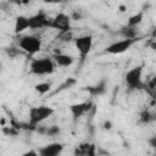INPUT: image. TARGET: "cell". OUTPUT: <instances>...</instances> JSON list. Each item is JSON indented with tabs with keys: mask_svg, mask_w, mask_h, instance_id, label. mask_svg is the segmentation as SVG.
I'll return each instance as SVG.
<instances>
[{
	"mask_svg": "<svg viewBox=\"0 0 156 156\" xmlns=\"http://www.w3.org/2000/svg\"><path fill=\"white\" fill-rule=\"evenodd\" d=\"M22 156H39V155H38V151H35V150H29V151H26Z\"/></svg>",
	"mask_w": 156,
	"mask_h": 156,
	"instance_id": "cell-21",
	"label": "cell"
},
{
	"mask_svg": "<svg viewBox=\"0 0 156 156\" xmlns=\"http://www.w3.org/2000/svg\"><path fill=\"white\" fill-rule=\"evenodd\" d=\"M143 66H136L130 68L126 76H124V80L126 84L128 85L129 89L132 90H138V89H143L144 88V83H143Z\"/></svg>",
	"mask_w": 156,
	"mask_h": 156,
	"instance_id": "cell-4",
	"label": "cell"
},
{
	"mask_svg": "<svg viewBox=\"0 0 156 156\" xmlns=\"http://www.w3.org/2000/svg\"><path fill=\"white\" fill-rule=\"evenodd\" d=\"M54 108L46 105H41V106H34L29 108V121L27 123V128L35 130L37 126L40 124L43 121H45L46 118H49L50 116L54 115Z\"/></svg>",
	"mask_w": 156,
	"mask_h": 156,
	"instance_id": "cell-1",
	"label": "cell"
},
{
	"mask_svg": "<svg viewBox=\"0 0 156 156\" xmlns=\"http://www.w3.org/2000/svg\"><path fill=\"white\" fill-rule=\"evenodd\" d=\"M49 28L56 29L60 33H66L71 30V17L67 16L66 13H58L56 15L52 20H50Z\"/></svg>",
	"mask_w": 156,
	"mask_h": 156,
	"instance_id": "cell-5",
	"label": "cell"
},
{
	"mask_svg": "<svg viewBox=\"0 0 156 156\" xmlns=\"http://www.w3.org/2000/svg\"><path fill=\"white\" fill-rule=\"evenodd\" d=\"M143 17H144L143 12H138V13H135V15L130 16V17H129V20H128L127 27H129V28H135L138 24H140V23H141Z\"/></svg>",
	"mask_w": 156,
	"mask_h": 156,
	"instance_id": "cell-15",
	"label": "cell"
},
{
	"mask_svg": "<svg viewBox=\"0 0 156 156\" xmlns=\"http://www.w3.org/2000/svg\"><path fill=\"white\" fill-rule=\"evenodd\" d=\"M63 151V144L61 143H50L45 146H41L38 150L39 156H60Z\"/></svg>",
	"mask_w": 156,
	"mask_h": 156,
	"instance_id": "cell-10",
	"label": "cell"
},
{
	"mask_svg": "<svg viewBox=\"0 0 156 156\" xmlns=\"http://www.w3.org/2000/svg\"><path fill=\"white\" fill-rule=\"evenodd\" d=\"M28 23H29V28L30 29H40V28H45L49 27L50 24V18L46 16L45 12L39 11L35 15L28 17Z\"/></svg>",
	"mask_w": 156,
	"mask_h": 156,
	"instance_id": "cell-7",
	"label": "cell"
},
{
	"mask_svg": "<svg viewBox=\"0 0 156 156\" xmlns=\"http://www.w3.org/2000/svg\"><path fill=\"white\" fill-rule=\"evenodd\" d=\"M106 88H107L106 80H100L98 84H95V85H93V87H87V91H88L91 96H99V95L105 94Z\"/></svg>",
	"mask_w": 156,
	"mask_h": 156,
	"instance_id": "cell-13",
	"label": "cell"
},
{
	"mask_svg": "<svg viewBox=\"0 0 156 156\" xmlns=\"http://www.w3.org/2000/svg\"><path fill=\"white\" fill-rule=\"evenodd\" d=\"M29 28V23H28V17L27 16H17L16 21H15V33L20 34L22 32H24L26 29Z\"/></svg>",
	"mask_w": 156,
	"mask_h": 156,
	"instance_id": "cell-14",
	"label": "cell"
},
{
	"mask_svg": "<svg viewBox=\"0 0 156 156\" xmlns=\"http://www.w3.org/2000/svg\"><path fill=\"white\" fill-rule=\"evenodd\" d=\"M154 156H155V155H154Z\"/></svg>",
	"mask_w": 156,
	"mask_h": 156,
	"instance_id": "cell-23",
	"label": "cell"
},
{
	"mask_svg": "<svg viewBox=\"0 0 156 156\" xmlns=\"http://www.w3.org/2000/svg\"><path fill=\"white\" fill-rule=\"evenodd\" d=\"M51 89V84L48 82H43V83H38L34 85V90L39 94H46L49 90Z\"/></svg>",
	"mask_w": 156,
	"mask_h": 156,
	"instance_id": "cell-16",
	"label": "cell"
},
{
	"mask_svg": "<svg viewBox=\"0 0 156 156\" xmlns=\"http://www.w3.org/2000/svg\"><path fill=\"white\" fill-rule=\"evenodd\" d=\"M18 129H16L13 126H10V127H4L2 128V133L7 136H16L18 134Z\"/></svg>",
	"mask_w": 156,
	"mask_h": 156,
	"instance_id": "cell-19",
	"label": "cell"
},
{
	"mask_svg": "<svg viewBox=\"0 0 156 156\" xmlns=\"http://www.w3.org/2000/svg\"><path fill=\"white\" fill-rule=\"evenodd\" d=\"M18 46L28 55H34L41 49V39L37 35H23L18 40Z\"/></svg>",
	"mask_w": 156,
	"mask_h": 156,
	"instance_id": "cell-3",
	"label": "cell"
},
{
	"mask_svg": "<svg viewBox=\"0 0 156 156\" xmlns=\"http://www.w3.org/2000/svg\"><path fill=\"white\" fill-rule=\"evenodd\" d=\"M61 133V129L58 126H50L48 128H45V134L49 136H56Z\"/></svg>",
	"mask_w": 156,
	"mask_h": 156,
	"instance_id": "cell-18",
	"label": "cell"
},
{
	"mask_svg": "<svg viewBox=\"0 0 156 156\" xmlns=\"http://www.w3.org/2000/svg\"><path fill=\"white\" fill-rule=\"evenodd\" d=\"M134 43H135V39H122V40L115 41L113 44H111L106 48V52L112 54V55L122 54V52L127 51Z\"/></svg>",
	"mask_w": 156,
	"mask_h": 156,
	"instance_id": "cell-8",
	"label": "cell"
},
{
	"mask_svg": "<svg viewBox=\"0 0 156 156\" xmlns=\"http://www.w3.org/2000/svg\"><path fill=\"white\" fill-rule=\"evenodd\" d=\"M105 128H106V129H110V128H111V123H110V122H106V123H105Z\"/></svg>",
	"mask_w": 156,
	"mask_h": 156,
	"instance_id": "cell-22",
	"label": "cell"
},
{
	"mask_svg": "<svg viewBox=\"0 0 156 156\" xmlns=\"http://www.w3.org/2000/svg\"><path fill=\"white\" fill-rule=\"evenodd\" d=\"M121 34L123 35V39H135L136 37V30L134 28H129V27H124L121 30Z\"/></svg>",
	"mask_w": 156,
	"mask_h": 156,
	"instance_id": "cell-17",
	"label": "cell"
},
{
	"mask_svg": "<svg viewBox=\"0 0 156 156\" xmlns=\"http://www.w3.org/2000/svg\"><path fill=\"white\" fill-rule=\"evenodd\" d=\"M140 119H141L143 123H149L150 121L154 119V117H152V115H151L147 110H145V111L141 112V115H140Z\"/></svg>",
	"mask_w": 156,
	"mask_h": 156,
	"instance_id": "cell-20",
	"label": "cell"
},
{
	"mask_svg": "<svg viewBox=\"0 0 156 156\" xmlns=\"http://www.w3.org/2000/svg\"><path fill=\"white\" fill-rule=\"evenodd\" d=\"M94 107V104L91 101H84V102H79V104H73V105H69L68 108L73 116L74 119H78L80 118L82 116H84L85 113H88L91 108Z\"/></svg>",
	"mask_w": 156,
	"mask_h": 156,
	"instance_id": "cell-9",
	"label": "cell"
},
{
	"mask_svg": "<svg viewBox=\"0 0 156 156\" xmlns=\"http://www.w3.org/2000/svg\"><path fill=\"white\" fill-rule=\"evenodd\" d=\"M74 156H96V146L91 143H80L74 147Z\"/></svg>",
	"mask_w": 156,
	"mask_h": 156,
	"instance_id": "cell-11",
	"label": "cell"
},
{
	"mask_svg": "<svg viewBox=\"0 0 156 156\" xmlns=\"http://www.w3.org/2000/svg\"><path fill=\"white\" fill-rule=\"evenodd\" d=\"M74 45L80 55L82 58H84L93 48V37L91 35H80L78 38H74Z\"/></svg>",
	"mask_w": 156,
	"mask_h": 156,
	"instance_id": "cell-6",
	"label": "cell"
},
{
	"mask_svg": "<svg viewBox=\"0 0 156 156\" xmlns=\"http://www.w3.org/2000/svg\"><path fill=\"white\" fill-rule=\"evenodd\" d=\"M30 72L37 76H45L51 74L55 71V63L52 58L50 57H43V58H33L30 61Z\"/></svg>",
	"mask_w": 156,
	"mask_h": 156,
	"instance_id": "cell-2",
	"label": "cell"
},
{
	"mask_svg": "<svg viewBox=\"0 0 156 156\" xmlns=\"http://www.w3.org/2000/svg\"><path fill=\"white\" fill-rule=\"evenodd\" d=\"M52 58H54L52 60L54 63L60 66V67H68V66H71L74 62L73 56H71L68 54H62V52H56L52 56Z\"/></svg>",
	"mask_w": 156,
	"mask_h": 156,
	"instance_id": "cell-12",
	"label": "cell"
}]
</instances>
